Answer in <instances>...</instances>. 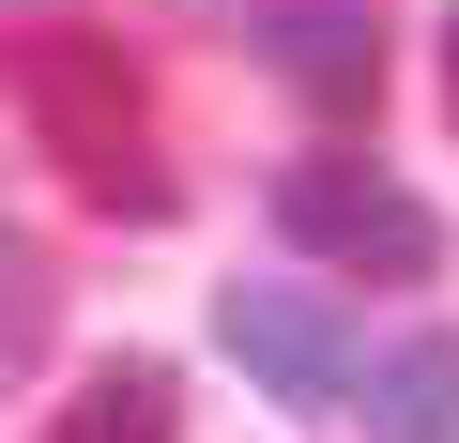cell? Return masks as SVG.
<instances>
[{
  "mask_svg": "<svg viewBox=\"0 0 459 443\" xmlns=\"http://www.w3.org/2000/svg\"><path fill=\"white\" fill-rule=\"evenodd\" d=\"M0 92L47 123V153H77V183H92L108 214H169V168L138 153V77H123V47L31 31V47H0Z\"/></svg>",
  "mask_w": 459,
  "mask_h": 443,
  "instance_id": "cell-1",
  "label": "cell"
},
{
  "mask_svg": "<svg viewBox=\"0 0 459 443\" xmlns=\"http://www.w3.org/2000/svg\"><path fill=\"white\" fill-rule=\"evenodd\" d=\"M276 230H291L307 260H337V276H429V260H444V214H429L413 183H383L368 153H307V168L276 183Z\"/></svg>",
  "mask_w": 459,
  "mask_h": 443,
  "instance_id": "cell-2",
  "label": "cell"
},
{
  "mask_svg": "<svg viewBox=\"0 0 459 443\" xmlns=\"http://www.w3.org/2000/svg\"><path fill=\"white\" fill-rule=\"evenodd\" d=\"M214 337H230V367H246L261 397H291V413H337L352 397V321L322 291H291V276H230L214 291Z\"/></svg>",
  "mask_w": 459,
  "mask_h": 443,
  "instance_id": "cell-3",
  "label": "cell"
},
{
  "mask_svg": "<svg viewBox=\"0 0 459 443\" xmlns=\"http://www.w3.org/2000/svg\"><path fill=\"white\" fill-rule=\"evenodd\" d=\"M246 47L307 92V107H368L383 92V0H246Z\"/></svg>",
  "mask_w": 459,
  "mask_h": 443,
  "instance_id": "cell-4",
  "label": "cell"
},
{
  "mask_svg": "<svg viewBox=\"0 0 459 443\" xmlns=\"http://www.w3.org/2000/svg\"><path fill=\"white\" fill-rule=\"evenodd\" d=\"M368 382V443H459V337H398Z\"/></svg>",
  "mask_w": 459,
  "mask_h": 443,
  "instance_id": "cell-5",
  "label": "cell"
},
{
  "mask_svg": "<svg viewBox=\"0 0 459 443\" xmlns=\"http://www.w3.org/2000/svg\"><path fill=\"white\" fill-rule=\"evenodd\" d=\"M169 428H184V382H169L153 352H123V367L77 382V413H62L47 443H169Z\"/></svg>",
  "mask_w": 459,
  "mask_h": 443,
  "instance_id": "cell-6",
  "label": "cell"
},
{
  "mask_svg": "<svg viewBox=\"0 0 459 443\" xmlns=\"http://www.w3.org/2000/svg\"><path fill=\"white\" fill-rule=\"evenodd\" d=\"M444 107H459V16H444Z\"/></svg>",
  "mask_w": 459,
  "mask_h": 443,
  "instance_id": "cell-7",
  "label": "cell"
},
{
  "mask_svg": "<svg viewBox=\"0 0 459 443\" xmlns=\"http://www.w3.org/2000/svg\"><path fill=\"white\" fill-rule=\"evenodd\" d=\"M184 16H246V0H184Z\"/></svg>",
  "mask_w": 459,
  "mask_h": 443,
  "instance_id": "cell-8",
  "label": "cell"
}]
</instances>
